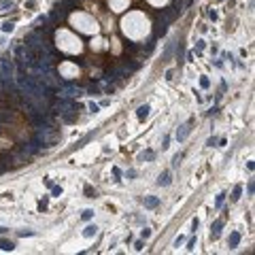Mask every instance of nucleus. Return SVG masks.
<instances>
[{"label": "nucleus", "instance_id": "1", "mask_svg": "<svg viewBox=\"0 0 255 255\" xmlns=\"http://www.w3.org/2000/svg\"><path fill=\"white\" fill-rule=\"evenodd\" d=\"M34 138H38L43 147H56L60 142V130L51 121H45V123H38L34 130Z\"/></svg>", "mask_w": 255, "mask_h": 255}, {"label": "nucleus", "instance_id": "2", "mask_svg": "<svg viewBox=\"0 0 255 255\" xmlns=\"http://www.w3.org/2000/svg\"><path fill=\"white\" fill-rule=\"evenodd\" d=\"M0 79H2V85L9 87V85H15V66H13V62L4 58L2 62H0Z\"/></svg>", "mask_w": 255, "mask_h": 255}, {"label": "nucleus", "instance_id": "3", "mask_svg": "<svg viewBox=\"0 0 255 255\" xmlns=\"http://www.w3.org/2000/svg\"><path fill=\"white\" fill-rule=\"evenodd\" d=\"M85 92L81 87H77V85H70V83H64V85H60L58 89H56V96L58 98H66V100H72V98H79V96H83Z\"/></svg>", "mask_w": 255, "mask_h": 255}, {"label": "nucleus", "instance_id": "4", "mask_svg": "<svg viewBox=\"0 0 255 255\" xmlns=\"http://www.w3.org/2000/svg\"><path fill=\"white\" fill-rule=\"evenodd\" d=\"M191 123H194V121H185V123H181L179 125V130H177V140L179 142H183L185 138H187V136H189V132H191Z\"/></svg>", "mask_w": 255, "mask_h": 255}, {"label": "nucleus", "instance_id": "5", "mask_svg": "<svg viewBox=\"0 0 255 255\" xmlns=\"http://www.w3.org/2000/svg\"><path fill=\"white\" fill-rule=\"evenodd\" d=\"M41 147H43V145H41V140H38V138H34L32 142L24 145V147H21V151L30 157V155H34V153H38V151H41Z\"/></svg>", "mask_w": 255, "mask_h": 255}, {"label": "nucleus", "instance_id": "6", "mask_svg": "<svg viewBox=\"0 0 255 255\" xmlns=\"http://www.w3.org/2000/svg\"><path fill=\"white\" fill-rule=\"evenodd\" d=\"M172 183V175H170V170H164L162 175L157 177V185H162V187H168Z\"/></svg>", "mask_w": 255, "mask_h": 255}, {"label": "nucleus", "instance_id": "7", "mask_svg": "<svg viewBox=\"0 0 255 255\" xmlns=\"http://www.w3.org/2000/svg\"><path fill=\"white\" fill-rule=\"evenodd\" d=\"M142 202H145V206H147V208H157V206H160V198H155V196H145Z\"/></svg>", "mask_w": 255, "mask_h": 255}, {"label": "nucleus", "instance_id": "8", "mask_svg": "<svg viewBox=\"0 0 255 255\" xmlns=\"http://www.w3.org/2000/svg\"><path fill=\"white\" fill-rule=\"evenodd\" d=\"M221 227H223V221H215L213 223V230H211V238L213 240H217L221 236Z\"/></svg>", "mask_w": 255, "mask_h": 255}, {"label": "nucleus", "instance_id": "9", "mask_svg": "<svg viewBox=\"0 0 255 255\" xmlns=\"http://www.w3.org/2000/svg\"><path fill=\"white\" fill-rule=\"evenodd\" d=\"M15 119L13 111H0V123H11Z\"/></svg>", "mask_w": 255, "mask_h": 255}, {"label": "nucleus", "instance_id": "10", "mask_svg": "<svg viewBox=\"0 0 255 255\" xmlns=\"http://www.w3.org/2000/svg\"><path fill=\"white\" fill-rule=\"evenodd\" d=\"M26 160H28V155H26L24 151H19V153H15V155H13V164H15V166H21V164H26Z\"/></svg>", "mask_w": 255, "mask_h": 255}, {"label": "nucleus", "instance_id": "11", "mask_svg": "<svg viewBox=\"0 0 255 255\" xmlns=\"http://www.w3.org/2000/svg\"><path fill=\"white\" fill-rule=\"evenodd\" d=\"M149 104H142V106H138V111H136V115H138V119H147L149 117Z\"/></svg>", "mask_w": 255, "mask_h": 255}, {"label": "nucleus", "instance_id": "12", "mask_svg": "<svg viewBox=\"0 0 255 255\" xmlns=\"http://www.w3.org/2000/svg\"><path fill=\"white\" fill-rule=\"evenodd\" d=\"M238 242H240V234H238V232H232V234H230V240H227V244H230V249L238 247Z\"/></svg>", "mask_w": 255, "mask_h": 255}, {"label": "nucleus", "instance_id": "13", "mask_svg": "<svg viewBox=\"0 0 255 255\" xmlns=\"http://www.w3.org/2000/svg\"><path fill=\"white\" fill-rule=\"evenodd\" d=\"M0 249H2V251H13L15 249V242L13 240H6V238H0Z\"/></svg>", "mask_w": 255, "mask_h": 255}, {"label": "nucleus", "instance_id": "14", "mask_svg": "<svg viewBox=\"0 0 255 255\" xmlns=\"http://www.w3.org/2000/svg\"><path fill=\"white\" fill-rule=\"evenodd\" d=\"M153 157H155V153H153L151 149H147V151H142L140 155H138V162H151Z\"/></svg>", "mask_w": 255, "mask_h": 255}, {"label": "nucleus", "instance_id": "15", "mask_svg": "<svg viewBox=\"0 0 255 255\" xmlns=\"http://www.w3.org/2000/svg\"><path fill=\"white\" fill-rule=\"evenodd\" d=\"M87 94H92V96L102 94V85H100V83H92V85L87 87Z\"/></svg>", "mask_w": 255, "mask_h": 255}, {"label": "nucleus", "instance_id": "16", "mask_svg": "<svg viewBox=\"0 0 255 255\" xmlns=\"http://www.w3.org/2000/svg\"><path fill=\"white\" fill-rule=\"evenodd\" d=\"M96 232H98L96 225H87L85 230H83V236H85V238H92V236H96Z\"/></svg>", "mask_w": 255, "mask_h": 255}, {"label": "nucleus", "instance_id": "17", "mask_svg": "<svg viewBox=\"0 0 255 255\" xmlns=\"http://www.w3.org/2000/svg\"><path fill=\"white\" fill-rule=\"evenodd\" d=\"M240 196H242V187H240V185H236L234 191H232V202H238Z\"/></svg>", "mask_w": 255, "mask_h": 255}, {"label": "nucleus", "instance_id": "18", "mask_svg": "<svg viewBox=\"0 0 255 255\" xmlns=\"http://www.w3.org/2000/svg\"><path fill=\"white\" fill-rule=\"evenodd\" d=\"M155 26H157V28H155V36H162V34H166V28H168L166 24H160V21H157Z\"/></svg>", "mask_w": 255, "mask_h": 255}, {"label": "nucleus", "instance_id": "19", "mask_svg": "<svg viewBox=\"0 0 255 255\" xmlns=\"http://www.w3.org/2000/svg\"><path fill=\"white\" fill-rule=\"evenodd\" d=\"M13 28H15L13 21H4V24H2V32H13Z\"/></svg>", "mask_w": 255, "mask_h": 255}, {"label": "nucleus", "instance_id": "20", "mask_svg": "<svg viewBox=\"0 0 255 255\" xmlns=\"http://www.w3.org/2000/svg\"><path fill=\"white\" fill-rule=\"evenodd\" d=\"M51 196L60 198V196H62V187H60V185H51Z\"/></svg>", "mask_w": 255, "mask_h": 255}, {"label": "nucleus", "instance_id": "21", "mask_svg": "<svg viewBox=\"0 0 255 255\" xmlns=\"http://www.w3.org/2000/svg\"><path fill=\"white\" fill-rule=\"evenodd\" d=\"M85 196H87V198H96V191L89 187V185H85Z\"/></svg>", "mask_w": 255, "mask_h": 255}, {"label": "nucleus", "instance_id": "22", "mask_svg": "<svg viewBox=\"0 0 255 255\" xmlns=\"http://www.w3.org/2000/svg\"><path fill=\"white\" fill-rule=\"evenodd\" d=\"M200 85H202L204 89H206L208 85H211V81H208V77H202V79H200Z\"/></svg>", "mask_w": 255, "mask_h": 255}, {"label": "nucleus", "instance_id": "23", "mask_svg": "<svg viewBox=\"0 0 255 255\" xmlns=\"http://www.w3.org/2000/svg\"><path fill=\"white\" fill-rule=\"evenodd\" d=\"M181 160H183V153H177V155H175V160H172V164H175V166H179V164H181Z\"/></svg>", "mask_w": 255, "mask_h": 255}, {"label": "nucleus", "instance_id": "24", "mask_svg": "<svg viewBox=\"0 0 255 255\" xmlns=\"http://www.w3.org/2000/svg\"><path fill=\"white\" fill-rule=\"evenodd\" d=\"M81 217H83V219H92V217H94V211H89V208H87V211H83V215H81Z\"/></svg>", "mask_w": 255, "mask_h": 255}, {"label": "nucleus", "instance_id": "25", "mask_svg": "<svg viewBox=\"0 0 255 255\" xmlns=\"http://www.w3.org/2000/svg\"><path fill=\"white\" fill-rule=\"evenodd\" d=\"M223 200H225V194H219V196H217V200H215V204H217V206H221V204H223Z\"/></svg>", "mask_w": 255, "mask_h": 255}, {"label": "nucleus", "instance_id": "26", "mask_svg": "<svg viewBox=\"0 0 255 255\" xmlns=\"http://www.w3.org/2000/svg\"><path fill=\"white\" fill-rule=\"evenodd\" d=\"M89 111H92V113H98V111H100V106H98L96 102H89Z\"/></svg>", "mask_w": 255, "mask_h": 255}, {"label": "nucleus", "instance_id": "27", "mask_svg": "<svg viewBox=\"0 0 255 255\" xmlns=\"http://www.w3.org/2000/svg\"><path fill=\"white\" fill-rule=\"evenodd\" d=\"M140 236H142V238H149V236H151V230H149V227H145V230L140 232Z\"/></svg>", "mask_w": 255, "mask_h": 255}, {"label": "nucleus", "instance_id": "28", "mask_svg": "<svg viewBox=\"0 0 255 255\" xmlns=\"http://www.w3.org/2000/svg\"><path fill=\"white\" fill-rule=\"evenodd\" d=\"M34 24H36V26H41V24H47V17H45V15H41V17H38V19H36Z\"/></svg>", "mask_w": 255, "mask_h": 255}, {"label": "nucleus", "instance_id": "29", "mask_svg": "<svg viewBox=\"0 0 255 255\" xmlns=\"http://www.w3.org/2000/svg\"><path fill=\"white\" fill-rule=\"evenodd\" d=\"M113 175H115V179H117V181H119V177H121V170L117 168V166H113Z\"/></svg>", "mask_w": 255, "mask_h": 255}, {"label": "nucleus", "instance_id": "30", "mask_svg": "<svg viewBox=\"0 0 255 255\" xmlns=\"http://www.w3.org/2000/svg\"><path fill=\"white\" fill-rule=\"evenodd\" d=\"M134 249H136V251H142V249H145V242H142V240H138V242L134 244Z\"/></svg>", "mask_w": 255, "mask_h": 255}, {"label": "nucleus", "instance_id": "31", "mask_svg": "<svg viewBox=\"0 0 255 255\" xmlns=\"http://www.w3.org/2000/svg\"><path fill=\"white\" fill-rule=\"evenodd\" d=\"M168 145H170V136H164V142H162V147H164V149H168Z\"/></svg>", "mask_w": 255, "mask_h": 255}, {"label": "nucleus", "instance_id": "32", "mask_svg": "<svg viewBox=\"0 0 255 255\" xmlns=\"http://www.w3.org/2000/svg\"><path fill=\"white\" fill-rule=\"evenodd\" d=\"M38 208H41V211H45V208H47V198H43V200H41V204H38Z\"/></svg>", "mask_w": 255, "mask_h": 255}, {"label": "nucleus", "instance_id": "33", "mask_svg": "<svg viewBox=\"0 0 255 255\" xmlns=\"http://www.w3.org/2000/svg\"><path fill=\"white\" fill-rule=\"evenodd\" d=\"M19 236H34V232H32V230H21Z\"/></svg>", "mask_w": 255, "mask_h": 255}, {"label": "nucleus", "instance_id": "34", "mask_svg": "<svg viewBox=\"0 0 255 255\" xmlns=\"http://www.w3.org/2000/svg\"><path fill=\"white\" fill-rule=\"evenodd\" d=\"M196 49L202 51V49H204V41H198V43H196Z\"/></svg>", "mask_w": 255, "mask_h": 255}, {"label": "nucleus", "instance_id": "35", "mask_svg": "<svg viewBox=\"0 0 255 255\" xmlns=\"http://www.w3.org/2000/svg\"><path fill=\"white\" fill-rule=\"evenodd\" d=\"M125 177H127V179H134V177H136V170H127Z\"/></svg>", "mask_w": 255, "mask_h": 255}, {"label": "nucleus", "instance_id": "36", "mask_svg": "<svg viewBox=\"0 0 255 255\" xmlns=\"http://www.w3.org/2000/svg\"><path fill=\"white\" fill-rule=\"evenodd\" d=\"M194 247H196V240H189L187 242V251H194Z\"/></svg>", "mask_w": 255, "mask_h": 255}, {"label": "nucleus", "instance_id": "37", "mask_svg": "<svg viewBox=\"0 0 255 255\" xmlns=\"http://www.w3.org/2000/svg\"><path fill=\"white\" fill-rule=\"evenodd\" d=\"M198 225H200V221H198V219H194V221H191V230L196 232V230H198Z\"/></svg>", "mask_w": 255, "mask_h": 255}, {"label": "nucleus", "instance_id": "38", "mask_svg": "<svg viewBox=\"0 0 255 255\" xmlns=\"http://www.w3.org/2000/svg\"><path fill=\"white\" fill-rule=\"evenodd\" d=\"M2 9H4V11H6V9H13V2H11V0H9V2H2Z\"/></svg>", "mask_w": 255, "mask_h": 255}, {"label": "nucleus", "instance_id": "39", "mask_svg": "<svg viewBox=\"0 0 255 255\" xmlns=\"http://www.w3.org/2000/svg\"><path fill=\"white\" fill-rule=\"evenodd\" d=\"M247 191H249V194H253V191H255V185H253V181H251V183L247 185Z\"/></svg>", "mask_w": 255, "mask_h": 255}, {"label": "nucleus", "instance_id": "40", "mask_svg": "<svg viewBox=\"0 0 255 255\" xmlns=\"http://www.w3.org/2000/svg\"><path fill=\"white\" fill-rule=\"evenodd\" d=\"M2 232H6V230H4V227H0V234H2Z\"/></svg>", "mask_w": 255, "mask_h": 255}, {"label": "nucleus", "instance_id": "41", "mask_svg": "<svg viewBox=\"0 0 255 255\" xmlns=\"http://www.w3.org/2000/svg\"><path fill=\"white\" fill-rule=\"evenodd\" d=\"M0 132H2V123H0Z\"/></svg>", "mask_w": 255, "mask_h": 255}, {"label": "nucleus", "instance_id": "42", "mask_svg": "<svg viewBox=\"0 0 255 255\" xmlns=\"http://www.w3.org/2000/svg\"><path fill=\"white\" fill-rule=\"evenodd\" d=\"M0 87H2V79H0Z\"/></svg>", "mask_w": 255, "mask_h": 255}]
</instances>
